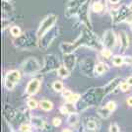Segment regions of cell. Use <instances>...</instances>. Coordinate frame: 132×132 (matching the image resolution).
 <instances>
[{
  "instance_id": "cell-17",
  "label": "cell",
  "mask_w": 132,
  "mask_h": 132,
  "mask_svg": "<svg viewBox=\"0 0 132 132\" xmlns=\"http://www.w3.org/2000/svg\"><path fill=\"white\" fill-rule=\"evenodd\" d=\"M128 7L126 8H121V9H119V11H118V13H117V15H116V19L117 22H122V21H124L125 19L127 18V15H128Z\"/></svg>"
},
{
  "instance_id": "cell-29",
  "label": "cell",
  "mask_w": 132,
  "mask_h": 132,
  "mask_svg": "<svg viewBox=\"0 0 132 132\" xmlns=\"http://www.w3.org/2000/svg\"><path fill=\"white\" fill-rule=\"evenodd\" d=\"M101 52H102V55L105 57V58H110V56L112 55V52H111V50L110 48H108V47H105L104 50H101Z\"/></svg>"
},
{
  "instance_id": "cell-7",
  "label": "cell",
  "mask_w": 132,
  "mask_h": 132,
  "mask_svg": "<svg viewBox=\"0 0 132 132\" xmlns=\"http://www.w3.org/2000/svg\"><path fill=\"white\" fill-rule=\"evenodd\" d=\"M116 44V38L114 32L112 30H108L105 34H104V45L105 47L108 48H112L114 47Z\"/></svg>"
},
{
  "instance_id": "cell-23",
  "label": "cell",
  "mask_w": 132,
  "mask_h": 132,
  "mask_svg": "<svg viewBox=\"0 0 132 132\" xmlns=\"http://www.w3.org/2000/svg\"><path fill=\"white\" fill-rule=\"evenodd\" d=\"M124 63V57H122L120 55H116L112 57V64L114 66H121Z\"/></svg>"
},
{
  "instance_id": "cell-42",
  "label": "cell",
  "mask_w": 132,
  "mask_h": 132,
  "mask_svg": "<svg viewBox=\"0 0 132 132\" xmlns=\"http://www.w3.org/2000/svg\"><path fill=\"white\" fill-rule=\"evenodd\" d=\"M131 31H132V25H131Z\"/></svg>"
},
{
  "instance_id": "cell-6",
  "label": "cell",
  "mask_w": 132,
  "mask_h": 132,
  "mask_svg": "<svg viewBox=\"0 0 132 132\" xmlns=\"http://www.w3.org/2000/svg\"><path fill=\"white\" fill-rule=\"evenodd\" d=\"M21 73L18 70H10L7 72L5 76V87L7 90L11 91L14 89L15 85L20 81Z\"/></svg>"
},
{
  "instance_id": "cell-32",
  "label": "cell",
  "mask_w": 132,
  "mask_h": 132,
  "mask_svg": "<svg viewBox=\"0 0 132 132\" xmlns=\"http://www.w3.org/2000/svg\"><path fill=\"white\" fill-rule=\"evenodd\" d=\"M109 131L110 132H119L120 131V128L119 126L116 124V123H113V124H111L109 128Z\"/></svg>"
},
{
  "instance_id": "cell-13",
  "label": "cell",
  "mask_w": 132,
  "mask_h": 132,
  "mask_svg": "<svg viewBox=\"0 0 132 132\" xmlns=\"http://www.w3.org/2000/svg\"><path fill=\"white\" fill-rule=\"evenodd\" d=\"M86 127L90 131H98L100 129V122L98 119L94 118V117H89L87 119Z\"/></svg>"
},
{
  "instance_id": "cell-8",
  "label": "cell",
  "mask_w": 132,
  "mask_h": 132,
  "mask_svg": "<svg viewBox=\"0 0 132 132\" xmlns=\"http://www.w3.org/2000/svg\"><path fill=\"white\" fill-rule=\"evenodd\" d=\"M40 87V81L39 79H33L30 82L28 83L27 87H26V93L29 96H33L39 90Z\"/></svg>"
},
{
  "instance_id": "cell-25",
  "label": "cell",
  "mask_w": 132,
  "mask_h": 132,
  "mask_svg": "<svg viewBox=\"0 0 132 132\" xmlns=\"http://www.w3.org/2000/svg\"><path fill=\"white\" fill-rule=\"evenodd\" d=\"M63 88H64V86H63V83L61 81H55L52 84V89L56 92H62Z\"/></svg>"
},
{
  "instance_id": "cell-1",
  "label": "cell",
  "mask_w": 132,
  "mask_h": 132,
  "mask_svg": "<svg viewBox=\"0 0 132 132\" xmlns=\"http://www.w3.org/2000/svg\"><path fill=\"white\" fill-rule=\"evenodd\" d=\"M74 43L76 44L78 47L79 46H88L91 48H97V47L101 46L98 38L93 33H91L89 30H85Z\"/></svg>"
},
{
  "instance_id": "cell-2",
  "label": "cell",
  "mask_w": 132,
  "mask_h": 132,
  "mask_svg": "<svg viewBox=\"0 0 132 132\" xmlns=\"http://www.w3.org/2000/svg\"><path fill=\"white\" fill-rule=\"evenodd\" d=\"M58 34H59V29L53 26L50 31H47L43 37L39 38V47L43 48V50H46L50 44H51V43L58 37Z\"/></svg>"
},
{
  "instance_id": "cell-24",
  "label": "cell",
  "mask_w": 132,
  "mask_h": 132,
  "mask_svg": "<svg viewBox=\"0 0 132 132\" xmlns=\"http://www.w3.org/2000/svg\"><path fill=\"white\" fill-rule=\"evenodd\" d=\"M92 8H93L94 12H96V13H100V12L103 11L104 6H103V4H102L100 1H96V2H94V3H93Z\"/></svg>"
},
{
  "instance_id": "cell-3",
  "label": "cell",
  "mask_w": 132,
  "mask_h": 132,
  "mask_svg": "<svg viewBox=\"0 0 132 132\" xmlns=\"http://www.w3.org/2000/svg\"><path fill=\"white\" fill-rule=\"evenodd\" d=\"M57 21V16L56 15H53V14H50L48 16H46L44 20L42 21L40 25H39V29L37 31V37L38 38H40L43 37L44 34L46 33L47 31H50L51 28L54 26V24Z\"/></svg>"
},
{
  "instance_id": "cell-26",
  "label": "cell",
  "mask_w": 132,
  "mask_h": 132,
  "mask_svg": "<svg viewBox=\"0 0 132 132\" xmlns=\"http://www.w3.org/2000/svg\"><path fill=\"white\" fill-rule=\"evenodd\" d=\"M10 33L13 37L15 38H19L21 36V30L18 26H12L11 29H10Z\"/></svg>"
},
{
  "instance_id": "cell-39",
  "label": "cell",
  "mask_w": 132,
  "mask_h": 132,
  "mask_svg": "<svg viewBox=\"0 0 132 132\" xmlns=\"http://www.w3.org/2000/svg\"><path fill=\"white\" fill-rule=\"evenodd\" d=\"M109 1H110V3H111V4H117L119 2V0H109Z\"/></svg>"
},
{
  "instance_id": "cell-21",
  "label": "cell",
  "mask_w": 132,
  "mask_h": 132,
  "mask_svg": "<svg viewBox=\"0 0 132 132\" xmlns=\"http://www.w3.org/2000/svg\"><path fill=\"white\" fill-rule=\"evenodd\" d=\"M97 112H98L99 116H101L103 118H108V117L110 116L111 111H110L106 106H101V108H99V109L97 110Z\"/></svg>"
},
{
  "instance_id": "cell-41",
  "label": "cell",
  "mask_w": 132,
  "mask_h": 132,
  "mask_svg": "<svg viewBox=\"0 0 132 132\" xmlns=\"http://www.w3.org/2000/svg\"><path fill=\"white\" fill-rule=\"evenodd\" d=\"M63 131H72V130H70V129H67V128H66V129H63Z\"/></svg>"
},
{
  "instance_id": "cell-4",
  "label": "cell",
  "mask_w": 132,
  "mask_h": 132,
  "mask_svg": "<svg viewBox=\"0 0 132 132\" xmlns=\"http://www.w3.org/2000/svg\"><path fill=\"white\" fill-rule=\"evenodd\" d=\"M40 69H42V67L39 65V61L34 57H30L22 64L23 72L25 74H28V75L36 74V73L40 71Z\"/></svg>"
},
{
  "instance_id": "cell-40",
  "label": "cell",
  "mask_w": 132,
  "mask_h": 132,
  "mask_svg": "<svg viewBox=\"0 0 132 132\" xmlns=\"http://www.w3.org/2000/svg\"><path fill=\"white\" fill-rule=\"evenodd\" d=\"M128 8H129V11H131L132 12V2L129 4V6H128Z\"/></svg>"
},
{
  "instance_id": "cell-15",
  "label": "cell",
  "mask_w": 132,
  "mask_h": 132,
  "mask_svg": "<svg viewBox=\"0 0 132 132\" xmlns=\"http://www.w3.org/2000/svg\"><path fill=\"white\" fill-rule=\"evenodd\" d=\"M75 62H76V57H75V55H73V53L65 54V57H64V64H65V66L69 70H72V69L74 68Z\"/></svg>"
},
{
  "instance_id": "cell-36",
  "label": "cell",
  "mask_w": 132,
  "mask_h": 132,
  "mask_svg": "<svg viewBox=\"0 0 132 132\" xmlns=\"http://www.w3.org/2000/svg\"><path fill=\"white\" fill-rule=\"evenodd\" d=\"M71 94H72V92L68 91V90H63V91H62V96H63V98H65V99H67Z\"/></svg>"
},
{
  "instance_id": "cell-16",
  "label": "cell",
  "mask_w": 132,
  "mask_h": 132,
  "mask_svg": "<svg viewBox=\"0 0 132 132\" xmlns=\"http://www.w3.org/2000/svg\"><path fill=\"white\" fill-rule=\"evenodd\" d=\"M108 70H109V66L104 62H99L95 65V74L96 75H103Z\"/></svg>"
},
{
  "instance_id": "cell-5",
  "label": "cell",
  "mask_w": 132,
  "mask_h": 132,
  "mask_svg": "<svg viewBox=\"0 0 132 132\" xmlns=\"http://www.w3.org/2000/svg\"><path fill=\"white\" fill-rule=\"evenodd\" d=\"M58 59L57 57L53 54H50L46 55L44 57V66L43 68L40 69V73H48V72H51L55 70V69H58Z\"/></svg>"
},
{
  "instance_id": "cell-9",
  "label": "cell",
  "mask_w": 132,
  "mask_h": 132,
  "mask_svg": "<svg viewBox=\"0 0 132 132\" xmlns=\"http://www.w3.org/2000/svg\"><path fill=\"white\" fill-rule=\"evenodd\" d=\"M88 5L89 2L86 1L84 2L83 4H81L80 8H79V11H78V15L80 17L81 21L85 24H88L89 22V13H88Z\"/></svg>"
},
{
  "instance_id": "cell-14",
  "label": "cell",
  "mask_w": 132,
  "mask_h": 132,
  "mask_svg": "<svg viewBox=\"0 0 132 132\" xmlns=\"http://www.w3.org/2000/svg\"><path fill=\"white\" fill-rule=\"evenodd\" d=\"M30 121H31V124L33 125L34 128H37V129H44V128L45 123L39 116H31Z\"/></svg>"
},
{
  "instance_id": "cell-11",
  "label": "cell",
  "mask_w": 132,
  "mask_h": 132,
  "mask_svg": "<svg viewBox=\"0 0 132 132\" xmlns=\"http://www.w3.org/2000/svg\"><path fill=\"white\" fill-rule=\"evenodd\" d=\"M118 39H119V44H120L121 50L124 52L129 47V38L127 34L124 31H120L118 34Z\"/></svg>"
},
{
  "instance_id": "cell-31",
  "label": "cell",
  "mask_w": 132,
  "mask_h": 132,
  "mask_svg": "<svg viewBox=\"0 0 132 132\" xmlns=\"http://www.w3.org/2000/svg\"><path fill=\"white\" fill-rule=\"evenodd\" d=\"M129 84L127 82H122L120 83V85H119V88L122 92H127V91H129Z\"/></svg>"
},
{
  "instance_id": "cell-28",
  "label": "cell",
  "mask_w": 132,
  "mask_h": 132,
  "mask_svg": "<svg viewBox=\"0 0 132 132\" xmlns=\"http://www.w3.org/2000/svg\"><path fill=\"white\" fill-rule=\"evenodd\" d=\"M27 105H28V108L29 109H31V110H35V109H37L38 108V102L36 101V100H34V99H30V100H28V102H27Z\"/></svg>"
},
{
  "instance_id": "cell-33",
  "label": "cell",
  "mask_w": 132,
  "mask_h": 132,
  "mask_svg": "<svg viewBox=\"0 0 132 132\" xmlns=\"http://www.w3.org/2000/svg\"><path fill=\"white\" fill-rule=\"evenodd\" d=\"M59 110H60V112L62 114H68V113H70V110H69L67 105H61Z\"/></svg>"
},
{
  "instance_id": "cell-38",
  "label": "cell",
  "mask_w": 132,
  "mask_h": 132,
  "mask_svg": "<svg viewBox=\"0 0 132 132\" xmlns=\"http://www.w3.org/2000/svg\"><path fill=\"white\" fill-rule=\"evenodd\" d=\"M126 82L129 84V86H132V76H130V77H128L126 79Z\"/></svg>"
},
{
  "instance_id": "cell-12",
  "label": "cell",
  "mask_w": 132,
  "mask_h": 132,
  "mask_svg": "<svg viewBox=\"0 0 132 132\" xmlns=\"http://www.w3.org/2000/svg\"><path fill=\"white\" fill-rule=\"evenodd\" d=\"M119 82H120V78L116 77V78H114V79H112L110 82H109V84H106L105 86H104V87H105V95L111 93L113 90H116V87L119 85Z\"/></svg>"
},
{
  "instance_id": "cell-34",
  "label": "cell",
  "mask_w": 132,
  "mask_h": 132,
  "mask_svg": "<svg viewBox=\"0 0 132 132\" xmlns=\"http://www.w3.org/2000/svg\"><path fill=\"white\" fill-rule=\"evenodd\" d=\"M52 124H53V126H55V127L59 126L61 124V119L58 118V117H54V118L52 119Z\"/></svg>"
},
{
  "instance_id": "cell-18",
  "label": "cell",
  "mask_w": 132,
  "mask_h": 132,
  "mask_svg": "<svg viewBox=\"0 0 132 132\" xmlns=\"http://www.w3.org/2000/svg\"><path fill=\"white\" fill-rule=\"evenodd\" d=\"M39 108L43 110H45V111H50V110H52L53 108V104L48 101V100H42L39 102Z\"/></svg>"
},
{
  "instance_id": "cell-30",
  "label": "cell",
  "mask_w": 132,
  "mask_h": 132,
  "mask_svg": "<svg viewBox=\"0 0 132 132\" xmlns=\"http://www.w3.org/2000/svg\"><path fill=\"white\" fill-rule=\"evenodd\" d=\"M105 106H106L110 111H113V110H116V103L113 102V101H110V102H109V103L106 104Z\"/></svg>"
},
{
  "instance_id": "cell-20",
  "label": "cell",
  "mask_w": 132,
  "mask_h": 132,
  "mask_svg": "<svg viewBox=\"0 0 132 132\" xmlns=\"http://www.w3.org/2000/svg\"><path fill=\"white\" fill-rule=\"evenodd\" d=\"M57 74H58V76H60L61 78H67L69 76V74H70V70H69L65 65L59 66L58 69H57Z\"/></svg>"
},
{
  "instance_id": "cell-10",
  "label": "cell",
  "mask_w": 132,
  "mask_h": 132,
  "mask_svg": "<svg viewBox=\"0 0 132 132\" xmlns=\"http://www.w3.org/2000/svg\"><path fill=\"white\" fill-rule=\"evenodd\" d=\"M59 48L63 54H70L77 50L78 46L75 43H61L59 45Z\"/></svg>"
},
{
  "instance_id": "cell-22",
  "label": "cell",
  "mask_w": 132,
  "mask_h": 132,
  "mask_svg": "<svg viewBox=\"0 0 132 132\" xmlns=\"http://www.w3.org/2000/svg\"><path fill=\"white\" fill-rule=\"evenodd\" d=\"M80 99H81V95L72 93L71 95L66 99V101H67V103H68V104H76L77 102L80 101Z\"/></svg>"
},
{
  "instance_id": "cell-35",
  "label": "cell",
  "mask_w": 132,
  "mask_h": 132,
  "mask_svg": "<svg viewBox=\"0 0 132 132\" xmlns=\"http://www.w3.org/2000/svg\"><path fill=\"white\" fill-rule=\"evenodd\" d=\"M124 63H125V64H128V65H131L132 56H125V57H124Z\"/></svg>"
},
{
  "instance_id": "cell-27",
  "label": "cell",
  "mask_w": 132,
  "mask_h": 132,
  "mask_svg": "<svg viewBox=\"0 0 132 132\" xmlns=\"http://www.w3.org/2000/svg\"><path fill=\"white\" fill-rule=\"evenodd\" d=\"M32 127H33V125L31 124H28V123H22L21 125H20V127H19V130L22 132H30L32 131Z\"/></svg>"
},
{
  "instance_id": "cell-19",
  "label": "cell",
  "mask_w": 132,
  "mask_h": 132,
  "mask_svg": "<svg viewBox=\"0 0 132 132\" xmlns=\"http://www.w3.org/2000/svg\"><path fill=\"white\" fill-rule=\"evenodd\" d=\"M67 122H68V124H70L72 126H75L79 122V116L76 112H71L67 118Z\"/></svg>"
},
{
  "instance_id": "cell-37",
  "label": "cell",
  "mask_w": 132,
  "mask_h": 132,
  "mask_svg": "<svg viewBox=\"0 0 132 132\" xmlns=\"http://www.w3.org/2000/svg\"><path fill=\"white\" fill-rule=\"evenodd\" d=\"M126 103H127V105H128L132 106V97H129V98L126 100Z\"/></svg>"
}]
</instances>
